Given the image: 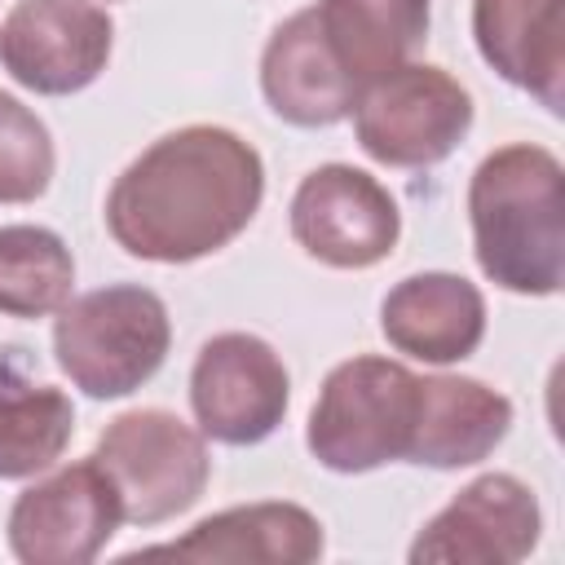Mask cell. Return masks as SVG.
I'll list each match as a JSON object with an SVG mask.
<instances>
[{
	"label": "cell",
	"mask_w": 565,
	"mask_h": 565,
	"mask_svg": "<svg viewBox=\"0 0 565 565\" xmlns=\"http://www.w3.org/2000/svg\"><path fill=\"white\" fill-rule=\"evenodd\" d=\"M265 163L221 124H185L150 141L106 194L110 238L154 265H190L230 247L260 212Z\"/></svg>",
	"instance_id": "obj_1"
},
{
	"label": "cell",
	"mask_w": 565,
	"mask_h": 565,
	"mask_svg": "<svg viewBox=\"0 0 565 565\" xmlns=\"http://www.w3.org/2000/svg\"><path fill=\"white\" fill-rule=\"evenodd\" d=\"M468 225L481 274L512 296H556L565 282V168L547 146L490 150L468 181Z\"/></svg>",
	"instance_id": "obj_2"
},
{
	"label": "cell",
	"mask_w": 565,
	"mask_h": 565,
	"mask_svg": "<svg viewBox=\"0 0 565 565\" xmlns=\"http://www.w3.org/2000/svg\"><path fill=\"white\" fill-rule=\"evenodd\" d=\"M172 349V322L159 291L110 282L66 300L53 318V358L93 402H115L150 384Z\"/></svg>",
	"instance_id": "obj_3"
},
{
	"label": "cell",
	"mask_w": 565,
	"mask_h": 565,
	"mask_svg": "<svg viewBox=\"0 0 565 565\" xmlns=\"http://www.w3.org/2000/svg\"><path fill=\"white\" fill-rule=\"evenodd\" d=\"M419 415V375L406 362L358 353L327 371L305 424L309 455L340 477L406 463Z\"/></svg>",
	"instance_id": "obj_4"
},
{
	"label": "cell",
	"mask_w": 565,
	"mask_h": 565,
	"mask_svg": "<svg viewBox=\"0 0 565 565\" xmlns=\"http://www.w3.org/2000/svg\"><path fill=\"white\" fill-rule=\"evenodd\" d=\"M93 459L110 477L124 521L141 530L190 512L212 477L203 433L163 406H137L115 415L102 428Z\"/></svg>",
	"instance_id": "obj_5"
},
{
	"label": "cell",
	"mask_w": 565,
	"mask_h": 565,
	"mask_svg": "<svg viewBox=\"0 0 565 565\" xmlns=\"http://www.w3.org/2000/svg\"><path fill=\"white\" fill-rule=\"evenodd\" d=\"M472 128V93L433 62H402L353 102V137L384 168H433Z\"/></svg>",
	"instance_id": "obj_6"
},
{
	"label": "cell",
	"mask_w": 565,
	"mask_h": 565,
	"mask_svg": "<svg viewBox=\"0 0 565 565\" xmlns=\"http://www.w3.org/2000/svg\"><path fill=\"white\" fill-rule=\"evenodd\" d=\"M287 402L291 375L278 349L252 331L212 335L190 366L194 424L221 446H260L278 433Z\"/></svg>",
	"instance_id": "obj_7"
},
{
	"label": "cell",
	"mask_w": 565,
	"mask_h": 565,
	"mask_svg": "<svg viewBox=\"0 0 565 565\" xmlns=\"http://www.w3.org/2000/svg\"><path fill=\"white\" fill-rule=\"evenodd\" d=\"M291 238L327 269H371L393 256L402 207L371 172L322 163L291 194Z\"/></svg>",
	"instance_id": "obj_8"
},
{
	"label": "cell",
	"mask_w": 565,
	"mask_h": 565,
	"mask_svg": "<svg viewBox=\"0 0 565 565\" xmlns=\"http://www.w3.org/2000/svg\"><path fill=\"white\" fill-rule=\"evenodd\" d=\"M124 525L119 494L97 459L53 468L9 508V552L22 565H88Z\"/></svg>",
	"instance_id": "obj_9"
},
{
	"label": "cell",
	"mask_w": 565,
	"mask_h": 565,
	"mask_svg": "<svg viewBox=\"0 0 565 565\" xmlns=\"http://www.w3.org/2000/svg\"><path fill=\"white\" fill-rule=\"evenodd\" d=\"M115 44V22L93 0H18L0 22V66L40 97L88 88Z\"/></svg>",
	"instance_id": "obj_10"
},
{
	"label": "cell",
	"mask_w": 565,
	"mask_h": 565,
	"mask_svg": "<svg viewBox=\"0 0 565 565\" xmlns=\"http://www.w3.org/2000/svg\"><path fill=\"white\" fill-rule=\"evenodd\" d=\"M543 512L512 472L468 481L411 543V565H516L539 547Z\"/></svg>",
	"instance_id": "obj_11"
},
{
	"label": "cell",
	"mask_w": 565,
	"mask_h": 565,
	"mask_svg": "<svg viewBox=\"0 0 565 565\" xmlns=\"http://www.w3.org/2000/svg\"><path fill=\"white\" fill-rule=\"evenodd\" d=\"M380 331L397 353L428 366H450L481 349L486 296L463 274L424 269L388 287L380 300Z\"/></svg>",
	"instance_id": "obj_12"
},
{
	"label": "cell",
	"mask_w": 565,
	"mask_h": 565,
	"mask_svg": "<svg viewBox=\"0 0 565 565\" xmlns=\"http://www.w3.org/2000/svg\"><path fill=\"white\" fill-rule=\"evenodd\" d=\"M472 40L499 79L565 110V0H472Z\"/></svg>",
	"instance_id": "obj_13"
},
{
	"label": "cell",
	"mask_w": 565,
	"mask_h": 565,
	"mask_svg": "<svg viewBox=\"0 0 565 565\" xmlns=\"http://www.w3.org/2000/svg\"><path fill=\"white\" fill-rule=\"evenodd\" d=\"M327 547L322 521L287 499L269 503H238L225 512L203 516L190 534L141 547L137 556H181V561H225V565H309Z\"/></svg>",
	"instance_id": "obj_14"
},
{
	"label": "cell",
	"mask_w": 565,
	"mask_h": 565,
	"mask_svg": "<svg viewBox=\"0 0 565 565\" xmlns=\"http://www.w3.org/2000/svg\"><path fill=\"white\" fill-rule=\"evenodd\" d=\"M260 93L269 110L296 128H331L353 115L358 84L327 49L313 4L274 26L260 53Z\"/></svg>",
	"instance_id": "obj_15"
},
{
	"label": "cell",
	"mask_w": 565,
	"mask_h": 565,
	"mask_svg": "<svg viewBox=\"0 0 565 565\" xmlns=\"http://www.w3.org/2000/svg\"><path fill=\"white\" fill-rule=\"evenodd\" d=\"M512 428L508 393L472 375H419V415L406 463L419 468H472Z\"/></svg>",
	"instance_id": "obj_16"
},
{
	"label": "cell",
	"mask_w": 565,
	"mask_h": 565,
	"mask_svg": "<svg viewBox=\"0 0 565 565\" xmlns=\"http://www.w3.org/2000/svg\"><path fill=\"white\" fill-rule=\"evenodd\" d=\"M318 31L358 93L384 71L411 62L428 40L433 0H318Z\"/></svg>",
	"instance_id": "obj_17"
},
{
	"label": "cell",
	"mask_w": 565,
	"mask_h": 565,
	"mask_svg": "<svg viewBox=\"0 0 565 565\" xmlns=\"http://www.w3.org/2000/svg\"><path fill=\"white\" fill-rule=\"evenodd\" d=\"M75 287V256L44 225H0V313L18 322L53 318Z\"/></svg>",
	"instance_id": "obj_18"
},
{
	"label": "cell",
	"mask_w": 565,
	"mask_h": 565,
	"mask_svg": "<svg viewBox=\"0 0 565 565\" xmlns=\"http://www.w3.org/2000/svg\"><path fill=\"white\" fill-rule=\"evenodd\" d=\"M75 433V406L53 384H0V481L49 472Z\"/></svg>",
	"instance_id": "obj_19"
},
{
	"label": "cell",
	"mask_w": 565,
	"mask_h": 565,
	"mask_svg": "<svg viewBox=\"0 0 565 565\" xmlns=\"http://www.w3.org/2000/svg\"><path fill=\"white\" fill-rule=\"evenodd\" d=\"M57 168L44 119L13 93H0V203H35Z\"/></svg>",
	"instance_id": "obj_20"
}]
</instances>
